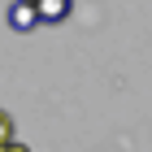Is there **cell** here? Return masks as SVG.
<instances>
[{"mask_svg": "<svg viewBox=\"0 0 152 152\" xmlns=\"http://www.w3.org/2000/svg\"><path fill=\"white\" fill-rule=\"evenodd\" d=\"M0 152H31V148H26L22 139H13V143H4V148H0Z\"/></svg>", "mask_w": 152, "mask_h": 152, "instance_id": "4", "label": "cell"}, {"mask_svg": "<svg viewBox=\"0 0 152 152\" xmlns=\"http://www.w3.org/2000/svg\"><path fill=\"white\" fill-rule=\"evenodd\" d=\"M9 26L13 31H31V26H44L35 13V0H13L9 4Z\"/></svg>", "mask_w": 152, "mask_h": 152, "instance_id": "1", "label": "cell"}, {"mask_svg": "<svg viewBox=\"0 0 152 152\" xmlns=\"http://www.w3.org/2000/svg\"><path fill=\"white\" fill-rule=\"evenodd\" d=\"M4 143H13V117L0 109V148H4Z\"/></svg>", "mask_w": 152, "mask_h": 152, "instance_id": "3", "label": "cell"}, {"mask_svg": "<svg viewBox=\"0 0 152 152\" xmlns=\"http://www.w3.org/2000/svg\"><path fill=\"white\" fill-rule=\"evenodd\" d=\"M35 13H39L44 26H57V22H65L74 13V0H35Z\"/></svg>", "mask_w": 152, "mask_h": 152, "instance_id": "2", "label": "cell"}]
</instances>
